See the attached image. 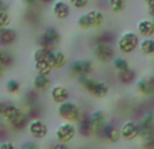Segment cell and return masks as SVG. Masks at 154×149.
Here are the masks:
<instances>
[{"label": "cell", "mask_w": 154, "mask_h": 149, "mask_svg": "<svg viewBox=\"0 0 154 149\" xmlns=\"http://www.w3.org/2000/svg\"><path fill=\"white\" fill-rule=\"evenodd\" d=\"M79 84L82 87V90L95 99H106L109 94V85L104 80H97L92 76H80L77 77Z\"/></svg>", "instance_id": "1"}, {"label": "cell", "mask_w": 154, "mask_h": 149, "mask_svg": "<svg viewBox=\"0 0 154 149\" xmlns=\"http://www.w3.org/2000/svg\"><path fill=\"white\" fill-rule=\"evenodd\" d=\"M106 22V15L101 10L97 8H91L87 12H82L81 15H79L77 18V26L81 30H96L100 29Z\"/></svg>", "instance_id": "2"}, {"label": "cell", "mask_w": 154, "mask_h": 149, "mask_svg": "<svg viewBox=\"0 0 154 149\" xmlns=\"http://www.w3.org/2000/svg\"><path fill=\"white\" fill-rule=\"evenodd\" d=\"M139 35L137 34V31L133 30H127V31H123L122 34L118 37L116 40V48L122 54L127 56V54H133L134 52L138 49L139 46Z\"/></svg>", "instance_id": "3"}, {"label": "cell", "mask_w": 154, "mask_h": 149, "mask_svg": "<svg viewBox=\"0 0 154 149\" xmlns=\"http://www.w3.org/2000/svg\"><path fill=\"white\" fill-rule=\"evenodd\" d=\"M57 114L61 119L66 121V122H73V123H77L81 117L84 115V111L73 100H66L64 103L58 104V109H57Z\"/></svg>", "instance_id": "4"}, {"label": "cell", "mask_w": 154, "mask_h": 149, "mask_svg": "<svg viewBox=\"0 0 154 149\" xmlns=\"http://www.w3.org/2000/svg\"><path fill=\"white\" fill-rule=\"evenodd\" d=\"M60 43H61V34L54 27L45 29V31L38 35L37 38V45L39 48H46V49H50V50H54Z\"/></svg>", "instance_id": "5"}, {"label": "cell", "mask_w": 154, "mask_h": 149, "mask_svg": "<svg viewBox=\"0 0 154 149\" xmlns=\"http://www.w3.org/2000/svg\"><path fill=\"white\" fill-rule=\"evenodd\" d=\"M92 56L100 64H111L116 54L112 43H95L92 48Z\"/></svg>", "instance_id": "6"}, {"label": "cell", "mask_w": 154, "mask_h": 149, "mask_svg": "<svg viewBox=\"0 0 154 149\" xmlns=\"http://www.w3.org/2000/svg\"><path fill=\"white\" fill-rule=\"evenodd\" d=\"M95 69V64L89 59H77L69 64V73L73 77L91 76Z\"/></svg>", "instance_id": "7"}, {"label": "cell", "mask_w": 154, "mask_h": 149, "mask_svg": "<svg viewBox=\"0 0 154 149\" xmlns=\"http://www.w3.org/2000/svg\"><path fill=\"white\" fill-rule=\"evenodd\" d=\"M54 134H56V140L58 142L69 144L77 136V126H76V123H73V122H66V121H64L62 123H60V125L57 126Z\"/></svg>", "instance_id": "8"}, {"label": "cell", "mask_w": 154, "mask_h": 149, "mask_svg": "<svg viewBox=\"0 0 154 149\" xmlns=\"http://www.w3.org/2000/svg\"><path fill=\"white\" fill-rule=\"evenodd\" d=\"M135 91L143 98L154 96V74H146L141 79H137Z\"/></svg>", "instance_id": "9"}, {"label": "cell", "mask_w": 154, "mask_h": 149, "mask_svg": "<svg viewBox=\"0 0 154 149\" xmlns=\"http://www.w3.org/2000/svg\"><path fill=\"white\" fill-rule=\"evenodd\" d=\"M27 130L29 134L34 140H43L48 137L49 134V128L42 119L35 118V119H30L29 125H27Z\"/></svg>", "instance_id": "10"}, {"label": "cell", "mask_w": 154, "mask_h": 149, "mask_svg": "<svg viewBox=\"0 0 154 149\" xmlns=\"http://www.w3.org/2000/svg\"><path fill=\"white\" fill-rule=\"evenodd\" d=\"M119 129H120V136L126 141H134V140L139 138V136H141L138 121L127 119L122 123V126Z\"/></svg>", "instance_id": "11"}, {"label": "cell", "mask_w": 154, "mask_h": 149, "mask_svg": "<svg viewBox=\"0 0 154 149\" xmlns=\"http://www.w3.org/2000/svg\"><path fill=\"white\" fill-rule=\"evenodd\" d=\"M88 118H89V122H91V126H92V133L93 136H97L103 128L108 123L107 121V115L103 110H95V111L89 113L88 114Z\"/></svg>", "instance_id": "12"}, {"label": "cell", "mask_w": 154, "mask_h": 149, "mask_svg": "<svg viewBox=\"0 0 154 149\" xmlns=\"http://www.w3.org/2000/svg\"><path fill=\"white\" fill-rule=\"evenodd\" d=\"M99 137H101V140H104L108 144H118V142L122 140V136H120V129L118 128L114 123H107L103 128V130L97 134Z\"/></svg>", "instance_id": "13"}, {"label": "cell", "mask_w": 154, "mask_h": 149, "mask_svg": "<svg viewBox=\"0 0 154 149\" xmlns=\"http://www.w3.org/2000/svg\"><path fill=\"white\" fill-rule=\"evenodd\" d=\"M51 12H53L54 18L58 21H65L72 14V7L68 2L65 0H56L51 4Z\"/></svg>", "instance_id": "14"}, {"label": "cell", "mask_w": 154, "mask_h": 149, "mask_svg": "<svg viewBox=\"0 0 154 149\" xmlns=\"http://www.w3.org/2000/svg\"><path fill=\"white\" fill-rule=\"evenodd\" d=\"M24 114H26V111H24L22 107H19L18 104H15V103H10V102H8L2 117L8 125H12L14 122H16V121Z\"/></svg>", "instance_id": "15"}, {"label": "cell", "mask_w": 154, "mask_h": 149, "mask_svg": "<svg viewBox=\"0 0 154 149\" xmlns=\"http://www.w3.org/2000/svg\"><path fill=\"white\" fill-rule=\"evenodd\" d=\"M49 94H50V99L57 104H61L70 99L69 90H68L66 85H62V84L51 85V88L49 90Z\"/></svg>", "instance_id": "16"}, {"label": "cell", "mask_w": 154, "mask_h": 149, "mask_svg": "<svg viewBox=\"0 0 154 149\" xmlns=\"http://www.w3.org/2000/svg\"><path fill=\"white\" fill-rule=\"evenodd\" d=\"M138 125H139V132H141V136L139 137H143V136H147V134L154 133V111L153 110L146 111L139 118Z\"/></svg>", "instance_id": "17"}, {"label": "cell", "mask_w": 154, "mask_h": 149, "mask_svg": "<svg viewBox=\"0 0 154 149\" xmlns=\"http://www.w3.org/2000/svg\"><path fill=\"white\" fill-rule=\"evenodd\" d=\"M49 61H50L53 69H62L68 65V56L65 52L60 50V49H54L49 56Z\"/></svg>", "instance_id": "18"}, {"label": "cell", "mask_w": 154, "mask_h": 149, "mask_svg": "<svg viewBox=\"0 0 154 149\" xmlns=\"http://www.w3.org/2000/svg\"><path fill=\"white\" fill-rule=\"evenodd\" d=\"M137 34L141 37H154V19L142 18L137 23Z\"/></svg>", "instance_id": "19"}, {"label": "cell", "mask_w": 154, "mask_h": 149, "mask_svg": "<svg viewBox=\"0 0 154 149\" xmlns=\"http://www.w3.org/2000/svg\"><path fill=\"white\" fill-rule=\"evenodd\" d=\"M51 88V79L50 76H43V74H35L32 79V90L38 94L48 92Z\"/></svg>", "instance_id": "20"}, {"label": "cell", "mask_w": 154, "mask_h": 149, "mask_svg": "<svg viewBox=\"0 0 154 149\" xmlns=\"http://www.w3.org/2000/svg\"><path fill=\"white\" fill-rule=\"evenodd\" d=\"M116 80L123 85H130L137 81V71L134 68H128V69L120 71V72H115Z\"/></svg>", "instance_id": "21"}, {"label": "cell", "mask_w": 154, "mask_h": 149, "mask_svg": "<svg viewBox=\"0 0 154 149\" xmlns=\"http://www.w3.org/2000/svg\"><path fill=\"white\" fill-rule=\"evenodd\" d=\"M77 126V133L80 134L81 137H92L93 133H92V126H91V122H89V118H88V113H84V115L81 117V119L76 123Z\"/></svg>", "instance_id": "22"}, {"label": "cell", "mask_w": 154, "mask_h": 149, "mask_svg": "<svg viewBox=\"0 0 154 149\" xmlns=\"http://www.w3.org/2000/svg\"><path fill=\"white\" fill-rule=\"evenodd\" d=\"M18 37V33L15 29L12 27H4V29L0 30V45L3 46H8L11 43H14L16 41Z\"/></svg>", "instance_id": "23"}, {"label": "cell", "mask_w": 154, "mask_h": 149, "mask_svg": "<svg viewBox=\"0 0 154 149\" xmlns=\"http://www.w3.org/2000/svg\"><path fill=\"white\" fill-rule=\"evenodd\" d=\"M138 49L143 56H154V37H146L139 41Z\"/></svg>", "instance_id": "24"}, {"label": "cell", "mask_w": 154, "mask_h": 149, "mask_svg": "<svg viewBox=\"0 0 154 149\" xmlns=\"http://www.w3.org/2000/svg\"><path fill=\"white\" fill-rule=\"evenodd\" d=\"M111 65H112V69L115 72H120V71H125V69H128L131 68V64L125 56H115L114 60L111 61Z\"/></svg>", "instance_id": "25"}, {"label": "cell", "mask_w": 154, "mask_h": 149, "mask_svg": "<svg viewBox=\"0 0 154 149\" xmlns=\"http://www.w3.org/2000/svg\"><path fill=\"white\" fill-rule=\"evenodd\" d=\"M35 72L38 74H43V76H50L53 72V67H51L49 60H43V61H35L34 62Z\"/></svg>", "instance_id": "26"}, {"label": "cell", "mask_w": 154, "mask_h": 149, "mask_svg": "<svg viewBox=\"0 0 154 149\" xmlns=\"http://www.w3.org/2000/svg\"><path fill=\"white\" fill-rule=\"evenodd\" d=\"M115 41V34L109 30H101L95 35V43H112Z\"/></svg>", "instance_id": "27"}, {"label": "cell", "mask_w": 154, "mask_h": 149, "mask_svg": "<svg viewBox=\"0 0 154 149\" xmlns=\"http://www.w3.org/2000/svg\"><path fill=\"white\" fill-rule=\"evenodd\" d=\"M107 3H108L109 10L116 15L123 14L127 8V2L126 0H107Z\"/></svg>", "instance_id": "28"}, {"label": "cell", "mask_w": 154, "mask_h": 149, "mask_svg": "<svg viewBox=\"0 0 154 149\" xmlns=\"http://www.w3.org/2000/svg\"><path fill=\"white\" fill-rule=\"evenodd\" d=\"M5 91H7L8 95H19L22 91V84L20 81H18L16 79H10L7 83H5Z\"/></svg>", "instance_id": "29"}, {"label": "cell", "mask_w": 154, "mask_h": 149, "mask_svg": "<svg viewBox=\"0 0 154 149\" xmlns=\"http://www.w3.org/2000/svg\"><path fill=\"white\" fill-rule=\"evenodd\" d=\"M50 53H51L50 49L39 48V46H38V48L34 50V53H32L34 62L35 61H43V60H49V56H50Z\"/></svg>", "instance_id": "30"}, {"label": "cell", "mask_w": 154, "mask_h": 149, "mask_svg": "<svg viewBox=\"0 0 154 149\" xmlns=\"http://www.w3.org/2000/svg\"><path fill=\"white\" fill-rule=\"evenodd\" d=\"M12 62H14L12 56H11L8 52L0 49V67H3V68L7 69V68H10L11 65H12Z\"/></svg>", "instance_id": "31"}, {"label": "cell", "mask_w": 154, "mask_h": 149, "mask_svg": "<svg viewBox=\"0 0 154 149\" xmlns=\"http://www.w3.org/2000/svg\"><path fill=\"white\" fill-rule=\"evenodd\" d=\"M139 138H141V145L143 149H154V133L139 137Z\"/></svg>", "instance_id": "32"}, {"label": "cell", "mask_w": 154, "mask_h": 149, "mask_svg": "<svg viewBox=\"0 0 154 149\" xmlns=\"http://www.w3.org/2000/svg\"><path fill=\"white\" fill-rule=\"evenodd\" d=\"M68 3L70 4V7L76 8V10H84L89 5L91 0H68Z\"/></svg>", "instance_id": "33"}, {"label": "cell", "mask_w": 154, "mask_h": 149, "mask_svg": "<svg viewBox=\"0 0 154 149\" xmlns=\"http://www.w3.org/2000/svg\"><path fill=\"white\" fill-rule=\"evenodd\" d=\"M11 15L8 11H2L0 12V26L4 29V27H10V23H11Z\"/></svg>", "instance_id": "34"}, {"label": "cell", "mask_w": 154, "mask_h": 149, "mask_svg": "<svg viewBox=\"0 0 154 149\" xmlns=\"http://www.w3.org/2000/svg\"><path fill=\"white\" fill-rule=\"evenodd\" d=\"M19 149H41L38 142L35 141H24L20 144V148Z\"/></svg>", "instance_id": "35"}, {"label": "cell", "mask_w": 154, "mask_h": 149, "mask_svg": "<svg viewBox=\"0 0 154 149\" xmlns=\"http://www.w3.org/2000/svg\"><path fill=\"white\" fill-rule=\"evenodd\" d=\"M22 3H23V5L27 7L29 10H34V8H37L38 5L41 4L39 0H22Z\"/></svg>", "instance_id": "36"}, {"label": "cell", "mask_w": 154, "mask_h": 149, "mask_svg": "<svg viewBox=\"0 0 154 149\" xmlns=\"http://www.w3.org/2000/svg\"><path fill=\"white\" fill-rule=\"evenodd\" d=\"M0 149H16V147L11 141H2L0 142Z\"/></svg>", "instance_id": "37"}, {"label": "cell", "mask_w": 154, "mask_h": 149, "mask_svg": "<svg viewBox=\"0 0 154 149\" xmlns=\"http://www.w3.org/2000/svg\"><path fill=\"white\" fill-rule=\"evenodd\" d=\"M51 149H70V147L68 144H64V142H58V141H57V144H54Z\"/></svg>", "instance_id": "38"}, {"label": "cell", "mask_w": 154, "mask_h": 149, "mask_svg": "<svg viewBox=\"0 0 154 149\" xmlns=\"http://www.w3.org/2000/svg\"><path fill=\"white\" fill-rule=\"evenodd\" d=\"M146 12H147V15H149V18L154 19V4L147 5V7H146Z\"/></svg>", "instance_id": "39"}, {"label": "cell", "mask_w": 154, "mask_h": 149, "mask_svg": "<svg viewBox=\"0 0 154 149\" xmlns=\"http://www.w3.org/2000/svg\"><path fill=\"white\" fill-rule=\"evenodd\" d=\"M8 10H10V5H8L4 0H0V12H2V11H8Z\"/></svg>", "instance_id": "40"}, {"label": "cell", "mask_w": 154, "mask_h": 149, "mask_svg": "<svg viewBox=\"0 0 154 149\" xmlns=\"http://www.w3.org/2000/svg\"><path fill=\"white\" fill-rule=\"evenodd\" d=\"M7 103H8L7 100H0V117H2L3 113H4V109H5V106H7Z\"/></svg>", "instance_id": "41"}, {"label": "cell", "mask_w": 154, "mask_h": 149, "mask_svg": "<svg viewBox=\"0 0 154 149\" xmlns=\"http://www.w3.org/2000/svg\"><path fill=\"white\" fill-rule=\"evenodd\" d=\"M54 2H56V0H39V3H41V4H43V5H49V4H53Z\"/></svg>", "instance_id": "42"}, {"label": "cell", "mask_w": 154, "mask_h": 149, "mask_svg": "<svg viewBox=\"0 0 154 149\" xmlns=\"http://www.w3.org/2000/svg\"><path fill=\"white\" fill-rule=\"evenodd\" d=\"M142 2L146 4V7L147 5H152V4H154V0H142Z\"/></svg>", "instance_id": "43"}, {"label": "cell", "mask_w": 154, "mask_h": 149, "mask_svg": "<svg viewBox=\"0 0 154 149\" xmlns=\"http://www.w3.org/2000/svg\"><path fill=\"white\" fill-rule=\"evenodd\" d=\"M4 72H5V68L0 67V79H2V77H3V76H4Z\"/></svg>", "instance_id": "44"}, {"label": "cell", "mask_w": 154, "mask_h": 149, "mask_svg": "<svg viewBox=\"0 0 154 149\" xmlns=\"http://www.w3.org/2000/svg\"><path fill=\"white\" fill-rule=\"evenodd\" d=\"M2 29H3V27H2V26H0V30H2Z\"/></svg>", "instance_id": "45"}]
</instances>
